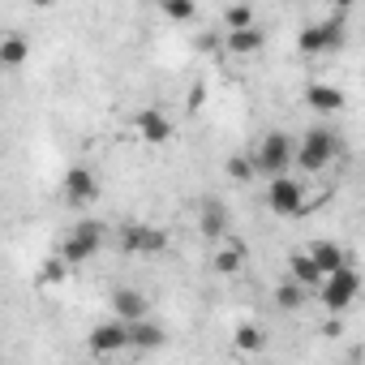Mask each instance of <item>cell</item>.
I'll use <instances>...</instances> for the list:
<instances>
[{
	"instance_id": "cell-1",
	"label": "cell",
	"mask_w": 365,
	"mask_h": 365,
	"mask_svg": "<svg viewBox=\"0 0 365 365\" xmlns=\"http://www.w3.org/2000/svg\"><path fill=\"white\" fill-rule=\"evenodd\" d=\"M335 155H339V138L327 125H314V129H305L301 142H292V163L301 172H309V176H318L322 168H331Z\"/></svg>"
},
{
	"instance_id": "cell-2",
	"label": "cell",
	"mask_w": 365,
	"mask_h": 365,
	"mask_svg": "<svg viewBox=\"0 0 365 365\" xmlns=\"http://www.w3.org/2000/svg\"><path fill=\"white\" fill-rule=\"evenodd\" d=\"M318 301H322V309L327 314H344L352 301H356V292H361V275H356V267L348 262V267H335V271H327L322 279H318Z\"/></svg>"
},
{
	"instance_id": "cell-3",
	"label": "cell",
	"mask_w": 365,
	"mask_h": 365,
	"mask_svg": "<svg viewBox=\"0 0 365 365\" xmlns=\"http://www.w3.org/2000/svg\"><path fill=\"white\" fill-rule=\"evenodd\" d=\"M348 43V26H344V14L327 18V22H314L297 35V52L301 56H331Z\"/></svg>"
},
{
	"instance_id": "cell-4",
	"label": "cell",
	"mask_w": 365,
	"mask_h": 365,
	"mask_svg": "<svg viewBox=\"0 0 365 365\" xmlns=\"http://www.w3.org/2000/svg\"><path fill=\"white\" fill-rule=\"evenodd\" d=\"M267 207H271V215H279V220H297V215H305V185L297 176H288V172H279V176H267Z\"/></svg>"
},
{
	"instance_id": "cell-5",
	"label": "cell",
	"mask_w": 365,
	"mask_h": 365,
	"mask_svg": "<svg viewBox=\"0 0 365 365\" xmlns=\"http://www.w3.org/2000/svg\"><path fill=\"white\" fill-rule=\"evenodd\" d=\"M250 159H254V172L258 176H279V172L292 168V138L279 133V129H271V133L258 138V146L250 150Z\"/></svg>"
},
{
	"instance_id": "cell-6",
	"label": "cell",
	"mask_w": 365,
	"mask_h": 365,
	"mask_svg": "<svg viewBox=\"0 0 365 365\" xmlns=\"http://www.w3.org/2000/svg\"><path fill=\"white\" fill-rule=\"evenodd\" d=\"M99 250H103V224H99V220H82V224H73L69 237L61 241V258H65L69 267L91 262Z\"/></svg>"
},
{
	"instance_id": "cell-7",
	"label": "cell",
	"mask_w": 365,
	"mask_h": 365,
	"mask_svg": "<svg viewBox=\"0 0 365 365\" xmlns=\"http://www.w3.org/2000/svg\"><path fill=\"white\" fill-rule=\"evenodd\" d=\"M120 250L125 254H146V258H155V254H163L168 250V232L163 228H155V224H125L120 228Z\"/></svg>"
},
{
	"instance_id": "cell-8",
	"label": "cell",
	"mask_w": 365,
	"mask_h": 365,
	"mask_svg": "<svg viewBox=\"0 0 365 365\" xmlns=\"http://www.w3.org/2000/svg\"><path fill=\"white\" fill-rule=\"evenodd\" d=\"M86 348H91L95 356H112V352H125V348H129V322H120V318L112 314L108 322H99V327L86 335Z\"/></svg>"
},
{
	"instance_id": "cell-9",
	"label": "cell",
	"mask_w": 365,
	"mask_h": 365,
	"mask_svg": "<svg viewBox=\"0 0 365 365\" xmlns=\"http://www.w3.org/2000/svg\"><path fill=\"white\" fill-rule=\"evenodd\" d=\"M61 194H65V202H73V207H91L95 198H99V176L91 172V168H69L65 172V180H61Z\"/></svg>"
},
{
	"instance_id": "cell-10",
	"label": "cell",
	"mask_w": 365,
	"mask_h": 365,
	"mask_svg": "<svg viewBox=\"0 0 365 365\" xmlns=\"http://www.w3.org/2000/svg\"><path fill=\"white\" fill-rule=\"evenodd\" d=\"M228 228H232V211H228V202H220V198H202V207H198V232H202L207 241H224Z\"/></svg>"
},
{
	"instance_id": "cell-11",
	"label": "cell",
	"mask_w": 365,
	"mask_h": 365,
	"mask_svg": "<svg viewBox=\"0 0 365 365\" xmlns=\"http://www.w3.org/2000/svg\"><path fill=\"white\" fill-rule=\"evenodd\" d=\"M133 129H138V138H142L146 146H163V142L172 138V120H168L163 108H142V112L133 116Z\"/></svg>"
},
{
	"instance_id": "cell-12",
	"label": "cell",
	"mask_w": 365,
	"mask_h": 365,
	"mask_svg": "<svg viewBox=\"0 0 365 365\" xmlns=\"http://www.w3.org/2000/svg\"><path fill=\"white\" fill-rule=\"evenodd\" d=\"M224 48H228V56H258L267 48V31L258 22L254 26H241V31H228L224 35Z\"/></svg>"
},
{
	"instance_id": "cell-13",
	"label": "cell",
	"mask_w": 365,
	"mask_h": 365,
	"mask_svg": "<svg viewBox=\"0 0 365 365\" xmlns=\"http://www.w3.org/2000/svg\"><path fill=\"white\" fill-rule=\"evenodd\" d=\"M305 103L318 112V116H335V112H344V91L339 86H331V82H309L305 86Z\"/></svg>"
},
{
	"instance_id": "cell-14",
	"label": "cell",
	"mask_w": 365,
	"mask_h": 365,
	"mask_svg": "<svg viewBox=\"0 0 365 365\" xmlns=\"http://www.w3.org/2000/svg\"><path fill=\"white\" fill-rule=\"evenodd\" d=\"M112 314H116L120 322H138V318L150 314V301H146L138 288H116V292H112Z\"/></svg>"
},
{
	"instance_id": "cell-15",
	"label": "cell",
	"mask_w": 365,
	"mask_h": 365,
	"mask_svg": "<svg viewBox=\"0 0 365 365\" xmlns=\"http://www.w3.org/2000/svg\"><path fill=\"white\" fill-rule=\"evenodd\" d=\"M31 61V39L22 31H5L0 35V69H22Z\"/></svg>"
},
{
	"instance_id": "cell-16",
	"label": "cell",
	"mask_w": 365,
	"mask_h": 365,
	"mask_svg": "<svg viewBox=\"0 0 365 365\" xmlns=\"http://www.w3.org/2000/svg\"><path fill=\"white\" fill-rule=\"evenodd\" d=\"M309 258H314V267L327 275V271H335V267H348L352 262V254L339 245V241H314L309 245Z\"/></svg>"
},
{
	"instance_id": "cell-17",
	"label": "cell",
	"mask_w": 365,
	"mask_h": 365,
	"mask_svg": "<svg viewBox=\"0 0 365 365\" xmlns=\"http://www.w3.org/2000/svg\"><path fill=\"white\" fill-rule=\"evenodd\" d=\"M211 267H215L220 275H237V271L245 267V245H241V241H232V237H224V245L215 250Z\"/></svg>"
},
{
	"instance_id": "cell-18",
	"label": "cell",
	"mask_w": 365,
	"mask_h": 365,
	"mask_svg": "<svg viewBox=\"0 0 365 365\" xmlns=\"http://www.w3.org/2000/svg\"><path fill=\"white\" fill-rule=\"evenodd\" d=\"M129 348H138V352L163 348V331L150 322V314H146V318H138V322H129Z\"/></svg>"
},
{
	"instance_id": "cell-19",
	"label": "cell",
	"mask_w": 365,
	"mask_h": 365,
	"mask_svg": "<svg viewBox=\"0 0 365 365\" xmlns=\"http://www.w3.org/2000/svg\"><path fill=\"white\" fill-rule=\"evenodd\" d=\"M288 279H297L301 288H318V279H322V271L314 267V258H309V250H301V254H292L288 258Z\"/></svg>"
},
{
	"instance_id": "cell-20",
	"label": "cell",
	"mask_w": 365,
	"mask_h": 365,
	"mask_svg": "<svg viewBox=\"0 0 365 365\" xmlns=\"http://www.w3.org/2000/svg\"><path fill=\"white\" fill-rule=\"evenodd\" d=\"M305 301H309V288H301L297 279H284V284L275 288V309H284V314H297Z\"/></svg>"
},
{
	"instance_id": "cell-21",
	"label": "cell",
	"mask_w": 365,
	"mask_h": 365,
	"mask_svg": "<svg viewBox=\"0 0 365 365\" xmlns=\"http://www.w3.org/2000/svg\"><path fill=\"white\" fill-rule=\"evenodd\" d=\"M232 344H237V352H245V356H254V352H262V348H267V331H258L254 322H245V327H237V335H232Z\"/></svg>"
},
{
	"instance_id": "cell-22",
	"label": "cell",
	"mask_w": 365,
	"mask_h": 365,
	"mask_svg": "<svg viewBox=\"0 0 365 365\" xmlns=\"http://www.w3.org/2000/svg\"><path fill=\"white\" fill-rule=\"evenodd\" d=\"M159 9L168 22H198V5L194 0H159Z\"/></svg>"
},
{
	"instance_id": "cell-23",
	"label": "cell",
	"mask_w": 365,
	"mask_h": 365,
	"mask_svg": "<svg viewBox=\"0 0 365 365\" xmlns=\"http://www.w3.org/2000/svg\"><path fill=\"white\" fill-rule=\"evenodd\" d=\"M65 279H69V262H65L61 254H56V258H48V262H43V271H39V288H61Z\"/></svg>"
},
{
	"instance_id": "cell-24",
	"label": "cell",
	"mask_w": 365,
	"mask_h": 365,
	"mask_svg": "<svg viewBox=\"0 0 365 365\" xmlns=\"http://www.w3.org/2000/svg\"><path fill=\"white\" fill-rule=\"evenodd\" d=\"M224 172H228V180H237V185H245V180H254V176H258L250 155H232V159L224 163Z\"/></svg>"
},
{
	"instance_id": "cell-25",
	"label": "cell",
	"mask_w": 365,
	"mask_h": 365,
	"mask_svg": "<svg viewBox=\"0 0 365 365\" xmlns=\"http://www.w3.org/2000/svg\"><path fill=\"white\" fill-rule=\"evenodd\" d=\"M254 5H228L224 9V31H241V26H254Z\"/></svg>"
},
{
	"instance_id": "cell-26",
	"label": "cell",
	"mask_w": 365,
	"mask_h": 365,
	"mask_svg": "<svg viewBox=\"0 0 365 365\" xmlns=\"http://www.w3.org/2000/svg\"><path fill=\"white\" fill-rule=\"evenodd\" d=\"M202 103H207V86H202V82H198V86H194V91H190V95H185V108H190V112H198V108H202Z\"/></svg>"
},
{
	"instance_id": "cell-27",
	"label": "cell",
	"mask_w": 365,
	"mask_h": 365,
	"mask_svg": "<svg viewBox=\"0 0 365 365\" xmlns=\"http://www.w3.org/2000/svg\"><path fill=\"white\" fill-rule=\"evenodd\" d=\"M331 5H335V9H339V14H348V9H352V5H356V0H331Z\"/></svg>"
},
{
	"instance_id": "cell-28",
	"label": "cell",
	"mask_w": 365,
	"mask_h": 365,
	"mask_svg": "<svg viewBox=\"0 0 365 365\" xmlns=\"http://www.w3.org/2000/svg\"><path fill=\"white\" fill-rule=\"evenodd\" d=\"M26 5H35V9H52L56 0H26Z\"/></svg>"
}]
</instances>
